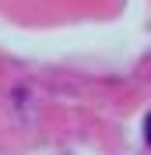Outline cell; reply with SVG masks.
Here are the masks:
<instances>
[{"label": "cell", "instance_id": "1", "mask_svg": "<svg viewBox=\"0 0 151 155\" xmlns=\"http://www.w3.org/2000/svg\"><path fill=\"white\" fill-rule=\"evenodd\" d=\"M144 141L151 145V113H148V120H144Z\"/></svg>", "mask_w": 151, "mask_h": 155}]
</instances>
